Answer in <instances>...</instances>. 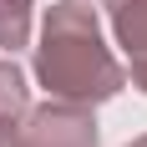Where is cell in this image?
Listing matches in <instances>:
<instances>
[{
	"mask_svg": "<svg viewBox=\"0 0 147 147\" xmlns=\"http://www.w3.org/2000/svg\"><path fill=\"white\" fill-rule=\"evenodd\" d=\"M107 15L127 61H147V0H107Z\"/></svg>",
	"mask_w": 147,
	"mask_h": 147,
	"instance_id": "cell-3",
	"label": "cell"
},
{
	"mask_svg": "<svg viewBox=\"0 0 147 147\" xmlns=\"http://www.w3.org/2000/svg\"><path fill=\"white\" fill-rule=\"evenodd\" d=\"M127 147H147V137H137V142H127Z\"/></svg>",
	"mask_w": 147,
	"mask_h": 147,
	"instance_id": "cell-7",
	"label": "cell"
},
{
	"mask_svg": "<svg viewBox=\"0 0 147 147\" xmlns=\"http://www.w3.org/2000/svg\"><path fill=\"white\" fill-rule=\"evenodd\" d=\"M30 41V0H0V51H20Z\"/></svg>",
	"mask_w": 147,
	"mask_h": 147,
	"instance_id": "cell-5",
	"label": "cell"
},
{
	"mask_svg": "<svg viewBox=\"0 0 147 147\" xmlns=\"http://www.w3.org/2000/svg\"><path fill=\"white\" fill-rule=\"evenodd\" d=\"M5 147H96V117L81 102H46L26 112V122L5 132Z\"/></svg>",
	"mask_w": 147,
	"mask_h": 147,
	"instance_id": "cell-2",
	"label": "cell"
},
{
	"mask_svg": "<svg viewBox=\"0 0 147 147\" xmlns=\"http://www.w3.org/2000/svg\"><path fill=\"white\" fill-rule=\"evenodd\" d=\"M36 76L61 102L96 107L127 86V71L102 41V20L86 0H56L41 20V46H36Z\"/></svg>",
	"mask_w": 147,
	"mask_h": 147,
	"instance_id": "cell-1",
	"label": "cell"
},
{
	"mask_svg": "<svg viewBox=\"0 0 147 147\" xmlns=\"http://www.w3.org/2000/svg\"><path fill=\"white\" fill-rule=\"evenodd\" d=\"M127 66H132V86L147 91V61H127Z\"/></svg>",
	"mask_w": 147,
	"mask_h": 147,
	"instance_id": "cell-6",
	"label": "cell"
},
{
	"mask_svg": "<svg viewBox=\"0 0 147 147\" xmlns=\"http://www.w3.org/2000/svg\"><path fill=\"white\" fill-rule=\"evenodd\" d=\"M30 112V86H26V71L15 61H0V137L15 132Z\"/></svg>",
	"mask_w": 147,
	"mask_h": 147,
	"instance_id": "cell-4",
	"label": "cell"
}]
</instances>
